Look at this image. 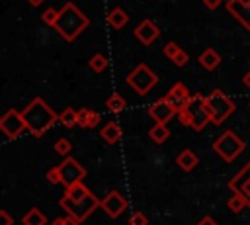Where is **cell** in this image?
Returning <instances> with one entry per match:
<instances>
[{
  "mask_svg": "<svg viewBox=\"0 0 250 225\" xmlns=\"http://www.w3.org/2000/svg\"><path fill=\"white\" fill-rule=\"evenodd\" d=\"M27 131L33 137H41L47 129H51L57 121H59V113H55V110L51 106L45 104L43 98H33L21 112Z\"/></svg>",
  "mask_w": 250,
  "mask_h": 225,
  "instance_id": "obj_1",
  "label": "cell"
},
{
  "mask_svg": "<svg viewBox=\"0 0 250 225\" xmlns=\"http://www.w3.org/2000/svg\"><path fill=\"white\" fill-rule=\"evenodd\" d=\"M90 25V20L86 18L84 12H80L76 8V4L66 2L61 10H59V20L55 23L57 33L64 39V41H74L86 27Z\"/></svg>",
  "mask_w": 250,
  "mask_h": 225,
  "instance_id": "obj_2",
  "label": "cell"
},
{
  "mask_svg": "<svg viewBox=\"0 0 250 225\" xmlns=\"http://www.w3.org/2000/svg\"><path fill=\"white\" fill-rule=\"evenodd\" d=\"M178 119L182 125H188L193 131L205 129V125L211 121V113L207 108V96L193 94L191 100L188 102V106L178 112Z\"/></svg>",
  "mask_w": 250,
  "mask_h": 225,
  "instance_id": "obj_3",
  "label": "cell"
},
{
  "mask_svg": "<svg viewBox=\"0 0 250 225\" xmlns=\"http://www.w3.org/2000/svg\"><path fill=\"white\" fill-rule=\"evenodd\" d=\"M207 108H209V113H211V121L215 125H221L223 121H227L234 113L236 104L223 90H213L207 96Z\"/></svg>",
  "mask_w": 250,
  "mask_h": 225,
  "instance_id": "obj_4",
  "label": "cell"
},
{
  "mask_svg": "<svg viewBox=\"0 0 250 225\" xmlns=\"http://www.w3.org/2000/svg\"><path fill=\"white\" fill-rule=\"evenodd\" d=\"M125 82H127L139 96H146V94L156 86L158 76H156V72L150 70L148 65L141 63V65H137V67L127 74Z\"/></svg>",
  "mask_w": 250,
  "mask_h": 225,
  "instance_id": "obj_5",
  "label": "cell"
},
{
  "mask_svg": "<svg viewBox=\"0 0 250 225\" xmlns=\"http://www.w3.org/2000/svg\"><path fill=\"white\" fill-rule=\"evenodd\" d=\"M244 141L234 133V131H225L215 143H213V151L225 160V162H232L234 158L240 157V153L244 151Z\"/></svg>",
  "mask_w": 250,
  "mask_h": 225,
  "instance_id": "obj_6",
  "label": "cell"
},
{
  "mask_svg": "<svg viewBox=\"0 0 250 225\" xmlns=\"http://www.w3.org/2000/svg\"><path fill=\"white\" fill-rule=\"evenodd\" d=\"M59 205L70 215V217H74L76 221H84V219H88L90 217V213L96 209V207H100V200L94 196V194H90L88 198H84V200H80V202H72V200H68V198H61L59 200Z\"/></svg>",
  "mask_w": 250,
  "mask_h": 225,
  "instance_id": "obj_7",
  "label": "cell"
},
{
  "mask_svg": "<svg viewBox=\"0 0 250 225\" xmlns=\"http://www.w3.org/2000/svg\"><path fill=\"white\" fill-rule=\"evenodd\" d=\"M0 129L2 133L8 137V139H16L20 137L23 131H27V125H25V119L21 115V112L18 110H8L2 119H0Z\"/></svg>",
  "mask_w": 250,
  "mask_h": 225,
  "instance_id": "obj_8",
  "label": "cell"
},
{
  "mask_svg": "<svg viewBox=\"0 0 250 225\" xmlns=\"http://www.w3.org/2000/svg\"><path fill=\"white\" fill-rule=\"evenodd\" d=\"M59 170H61V176H62V184L64 186H72V184H78L84 180L86 176V168L72 157H66L61 164H59Z\"/></svg>",
  "mask_w": 250,
  "mask_h": 225,
  "instance_id": "obj_9",
  "label": "cell"
},
{
  "mask_svg": "<svg viewBox=\"0 0 250 225\" xmlns=\"http://www.w3.org/2000/svg\"><path fill=\"white\" fill-rule=\"evenodd\" d=\"M100 207L105 211V215H109L111 219H115V217H119V215L125 211L127 200H125L117 190H111L107 196H104V198L100 200Z\"/></svg>",
  "mask_w": 250,
  "mask_h": 225,
  "instance_id": "obj_10",
  "label": "cell"
},
{
  "mask_svg": "<svg viewBox=\"0 0 250 225\" xmlns=\"http://www.w3.org/2000/svg\"><path fill=\"white\" fill-rule=\"evenodd\" d=\"M146 113L154 119V123H168L172 119V115H178V112L172 108V104L166 98H160L154 104H150Z\"/></svg>",
  "mask_w": 250,
  "mask_h": 225,
  "instance_id": "obj_11",
  "label": "cell"
},
{
  "mask_svg": "<svg viewBox=\"0 0 250 225\" xmlns=\"http://www.w3.org/2000/svg\"><path fill=\"white\" fill-rule=\"evenodd\" d=\"M133 35L143 43V45H152L158 37H160V27L152 22V20H143L135 29Z\"/></svg>",
  "mask_w": 250,
  "mask_h": 225,
  "instance_id": "obj_12",
  "label": "cell"
},
{
  "mask_svg": "<svg viewBox=\"0 0 250 225\" xmlns=\"http://www.w3.org/2000/svg\"><path fill=\"white\" fill-rule=\"evenodd\" d=\"M164 98L172 104V108H174L176 112H180L182 108H186V106H188V102L191 100V94H189V90H188V86H186V84L176 82V84L168 90V94H166Z\"/></svg>",
  "mask_w": 250,
  "mask_h": 225,
  "instance_id": "obj_13",
  "label": "cell"
},
{
  "mask_svg": "<svg viewBox=\"0 0 250 225\" xmlns=\"http://www.w3.org/2000/svg\"><path fill=\"white\" fill-rule=\"evenodd\" d=\"M227 10L232 14L246 29H250V0H227Z\"/></svg>",
  "mask_w": 250,
  "mask_h": 225,
  "instance_id": "obj_14",
  "label": "cell"
},
{
  "mask_svg": "<svg viewBox=\"0 0 250 225\" xmlns=\"http://www.w3.org/2000/svg\"><path fill=\"white\" fill-rule=\"evenodd\" d=\"M162 53L176 65V67H186L188 61H189V55L188 51H184L176 41H168L164 47H162Z\"/></svg>",
  "mask_w": 250,
  "mask_h": 225,
  "instance_id": "obj_15",
  "label": "cell"
},
{
  "mask_svg": "<svg viewBox=\"0 0 250 225\" xmlns=\"http://www.w3.org/2000/svg\"><path fill=\"white\" fill-rule=\"evenodd\" d=\"M199 65L205 68V70H215L219 65H221V55L213 49V47H207L199 57H197Z\"/></svg>",
  "mask_w": 250,
  "mask_h": 225,
  "instance_id": "obj_16",
  "label": "cell"
},
{
  "mask_svg": "<svg viewBox=\"0 0 250 225\" xmlns=\"http://www.w3.org/2000/svg\"><path fill=\"white\" fill-rule=\"evenodd\" d=\"M197 162H199V158H197V155H195L191 149H184V151H180L178 157H176V164H178L182 170H186V172L193 170V168L197 166Z\"/></svg>",
  "mask_w": 250,
  "mask_h": 225,
  "instance_id": "obj_17",
  "label": "cell"
},
{
  "mask_svg": "<svg viewBox=\"0 0 250 225\" xmlns=\"http://www.w3.org/2000/svg\"><path fill=\"white\" fill-rule=\"evenodd\" d=\"M121 127H119V123L117 121H107L102 129H100V135H102V139L105 141V143H109V145H113V143H117L119 139H121Z\"/></svg>",
  "mask_w": 250,
  "mask_h": 225,
  "instance_id": "obj_18",
  "label": "cell"
},
{
  "mask_svg": "<svg viewBox=\"0 0 250 225\" xmlns=\"http://www.w3.org/2000/svg\"><path fill=\"white\" fill-rule=\"evenodd\" d=\"M107 22L113 29H123L127 23H129V14L123 10V8H113L109 14H107Z\"/></svg>",
  "mask_w": 250,
  "mask_h": 225,
  "instance_id": "obj_19",
  "label": "cell"
},
{
  "mask_svg": "<svg viewBox=\"0 0 250 225\" xmlns=\"http://www.w3.org/2000/svg\"><path fill=\"white\" fill-rule=\"evenodd\" d=\"M92 192L82 184V182H78V184H72V186H66V192H64V198H68V200H72V202H80V200H84V198H88Z\"/></svg>",
  "mask_w": 250,
  "mask_h": 225,
  "instance_id": "obj_20",
  "label": "cell"
},
{
  "mask_svg": "<svg viewBox=\"0 0 250 225\" xmlns=\"http://www.w3.org/2000/svg\"><path fill=\"white\" fill-rule=\"evenodd\" d=\"M168 137H170V129L166 127V123H154V125L148 129V139L154 141L156 145L164 143Z\"/></svg>",
  "mask_w": 250,
  "mask_h": 225,
  "instance_id": "obj_21",
  "label": "cell"
},
{
  "mask_svg": "<svg viewBox=\"0 0 250 225\" xmlns=\"http://www.w3.org/2000/svg\"><path fill=\"white\" fill-rule=\"evenodd\" d=\"M105 108H107L109 112H113V113H121V112L127 108V100H125L119 92H113V94L105 100Z\"/></svg>",
  "mask_w": 250,
  "mask_h": 225,
  "instance_id": "obj_22",
  "label": "cell"
},
{
  "mask_svg": "<svg viewBox=\"0 0 250 225\" xmlns=\"http://www.w3.org/2000/svg\"><path fill=\"white\" fill-rule=\"evenodd\" d=\"M21 223H23V225H45V223H47V217L41 213L39 207H31L27 213H23Z\"/></svg>",
  "mask_w": 250,
  "mask_h": 225,
  "instance_id": "obj_23",
  "label": "cell"
},
{
  "mask_svg": "<svg viewBox=\"0 0 250 225\" xmlns=\"http://www.w3.org/2000/svg\"><path fill=\"white\" fill-rule=\"evenodd\" d=\"M248 178H250V162H246V164H244V166H242V168H240V170H238V172L229 180V184H227V186H229L232 192H236V190H238V186H240L242 182H246Z\"/></svg>",
  "mask_w": 250,
  "mask_h": 225,
  "instance_id": "obj_24",
  "label": "cell"
},
{
  "mask_svg": "<svg viewBox=\"0 0 250 225\" xmlns=\"http://www.w3.org/2000/svg\"><path fill=\"white\" fill-rule=\"evenodd\" d=\"M227 205H229V209H230L232 213H240V211L248 205V200H246V196H244L242 192H234V194L229 198Z\"/></svg>",
  "mask_w": 250,
  "mask_h": 225,
  "instance_id": "obj_25",
  "label": "cell"
},
{
  "mask_svg": "<svg viewBox=\"0 0 250 225\" xmlns=\"http://www.w3.org/2000/svg\"><path fill=\"white\" fill-rule=\"evenodd\" d=\"M59 121L64 125V127H74V125H78V110H74V108H64L62 110V113H59Z\"/></svg>",
  "mask_w": 250,
  "mask_h": 225,
  "instance_id": "obj_26",
  "label": "cell"
},
{
  "mask_svg": "<svg viewBox=\"0 0 250 225\" xmlns=\"http://www.w3.org/2000/svg\"><path fill=\"white\" fill-rule=\"evenodd\" d=\"M88 65H90V68H92L94 72H104V70L107 68V59H105V55L96 53V55L88 61Z\"/></svg>",
  "mask_w": 250,
  "mask_h": 225,
  "instance_id": "obj_27",
  "label": "cell"
},
{
  "mask_svg": "<svg viewBox=\"0 0 250 225\" xmlns=\"http://www.w3.org/2000/svg\"><path fill=\"white\" fill-rule=\"evenodd\" d=\"M100 121H102V115H100L98 112L90 110V112H88V115H86V119L82 121V125H80V127H84V129H94Z\"/></svg>",
  "mask_w": 250,
  "mask_h": 225,
  "instance_id": "obj_28",
  "label": "cell"
},
{
  "mask_svg": "<svg viewBox=\"0 0 250 225\" xmlns=\"http://www.w3.org/2000/svg\"><path fill=\"white\" fill-rule=\"evenodd\" d=\"M41 20H43V23L55 27V23H57V20H59V10H55V8H47V10L41 14Z\"/></svg>",
  "mask_w": 250,
  "mask_h": 225,
  "instance_id": "obj_29",
  "label": "cell"
},
{
  "mask_svg": "<svg viewBox=\"0 0 250 225\" xmlns=\"http://www.w3.org/2000/svg\"><path fill=\"white\" fill-rule=\"evenodd\" d=\"M55 151L61 155V157H68L70 155V151H72V145H70V141L68 139H59L57 143H55Z\"/></svg>",
  "mask_w": 250,
  "mask_h": 225,
  "instance_id": "obj_30",
  "label": "cell"
},
{
  "mask_svg": "<svg viewBox=\"0 0 250 225\" xmlns=\"http://www.w3.org/2000/svg\"><path fill=\"white\" fill-rule=\"evenodd\" d=\"M45 176H47V182H51V184H62V176H61V170H59V166H53V168H49Z\"/></svg>",
  "mask_w": 250,
  "mask_h": 225,
  "instance_id": "obj_31",
  "label": "cell"
},
{
  "mask_svg": "<svg viewBox=\"0 0 250 225\" xmlns=\"http://www.w3.org/2000/svg\"><path fill=\"white\" fill-rule=\"evenodd\" d=\"M129 225H148V219L143 211H135L131 217H129Z\"/></svg>",
  "mask_w": 250,
  "mask_h": 225,
  "instance_id": "obj_32",
  "label": "cell"
},
{
  "mask_svg": "<svg viewBox=\"0 0 250 225\" xmlns=\"http://www.w3.org/2000/svg\"><path fill=\"white\" fill-rule=\"evenodd\" d=\"M51 225H80V221H76L74 217L68 215V217H57Z\"/></svg>",
  "mask_w": 250,
  "mask_h": 225,
  "instance_id": "obj_33",
  "label": "cell"
},
{
  "mask_svg": "<svg viewBox=\"0 0 250 225\" xmlns=\"http://www.w3.org/2000/svg\"><path fill=\"white\" fill-rule=\"evenodd\" d=\"M12 223H14L12 215L6 209H0V225H12Z\"/></svg>",
  "mask_w": 250,
  "mask_h": 225,
  "instance_id": "obj_34",
  "label": "cell"
},
{
  "mask_svg": "<svg viewBox=\"0 0 250 225\" xmlns=\"http://www.w3.org/2000/svg\"><path fill=\"white\" fill-rule=\"evenodd\" d=\"M236 192H242L244 196H246V200H248V203H250V178L246 180V182H242L240 186H238V190Z\"/></svg>",
  "mask_w": 250,
  "mask_h": 225,
  "instance_id": "obj_35",
  "label": "cell"
},
{
  "mask_svg": "<svg viewBox=\"0 0 250 225\" xmlns=\"http://www.w3.org/2000/svg\"><path fill=\"white\" fill-rule=\"evenodd\" d=\"M221 2H223V0H203L205 8H209V10H217V8L221 6Z\"/></svg>",
  "mask_w": 250,
  "mask_h": 225,
  "instance_id": "obj_36",
  "label": "cell"
},
{
  "mask_svg": "<svg viewBox=\"0 0 250 225\" xmlns=\"http://www.w3.org/2000/svg\"><path fill=\"white\" fill-rule=\"evenodd\" d=\"M197 225H217V221H215L211 215H203V217L197 221Z\"/></svg>",
  "mask_w": 250,
  "mask_h": 225,
  "instance_id": "obj_37",
  "label": "cell"
},
{
  "mask_svg": "<svg viewBox=\"0 0 250 225\" xmlns=\"http://www.w3.org/2000/svg\"><path fill=\"white\" fill-rule=\"evenodd\" d=\"M242 82H244V84H246V86L250 88V70H248V72H246V74L242 76Z\"/></svg>",
  "mask_w": 250,
  "mask_h": 225,
  "instance_id": "obj_38",
  "label": "cell"
},
{
  "mask_svg": "<svg viewBox=\"0 0 250 225\" xmlns=\"http://www.w3.org/2000/svg\"><path fill=\"white\" fill-rule=\"evenodd\" d=\"M27 2H29L31 6H39V4H43L45 0H27Z\"/></svg>",
  "mask_w": 250,
  "mask_h": 225,
  "instance_id": "obj_39",
  "label": "cell"
},
{
  "mask_svg": "<svg viewBox=\"0 0 250 225\" xmlns=\"http://www.w3.org/2000/svg\"><path fill=\"white\" fill-rule=\"evenodd\" d=\"M248 106H250V104H248Z\"/></svg>",
  "mask_w": 250,
  "mask_h": 225,
  "instance_id": "obj_40",
  "label": "cell"
},
{
  "mask_svg": "<svg viewBox=\"0 0 250 225\" xmlns=\"http://www.w3.org/2000/svg\"><path fill=\"white\" fill-rule=\"evenodd\" d=\"M248 205H250V203H248Z\"/></svg>",
  "mask_w": 250,
  "mask_h": 225,
  "instance_id": "obj_41",
  "label": "cell"
}]
</instances>
